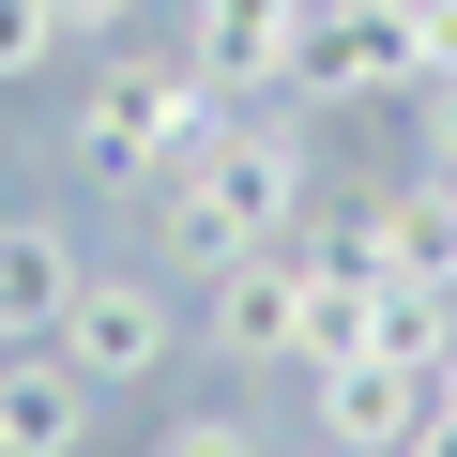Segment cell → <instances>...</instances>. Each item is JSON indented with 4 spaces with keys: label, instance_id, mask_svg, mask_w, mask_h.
Returning a JSON list of instances; mask_svg holds the SVG:
<instances>
[{
    "label": "cell",
    "instance_id": "cell-5",
    "mask_svg": "<svg viewBox=\"0 0 457 457\" xmlns=\"http://www.w3.org/2000/svg\"><path fill=\"white\" fill-rule=\"evenodd\" d=\"M92 396H122V381H168V351H183V305H168V275H77V305H62V336H46Z\"/></svg>",
    "mask_w": 457,
    "mask_h": 457
},
{
    "label": "cell",
    "instance_id": "cell-1",
    "mask_svg": "<svg viewBox=\"0 0 457 457\" xmlns=\"http://www.w3.org/2000/svg\"><path fill=\"white\" fill-rule=\"evenodd\" d=\"M320 213V137H305V107L290 92H260V107H228L168 183H153V228H168V275H213V260H260V245H290V228Z\"/></svg>",
    "mask_w": 457,
    "mask_h": 457
},
{
    "label": "cell",
    "instance_id": "cell-6",
    "mask_svg": "<svg viewBox=\"0 0 457 457\" xmlns=\"http://www.w3.org/2000/svg\"><path fill=\"white\" fill-rule=\"evenodd\" d=\"M305 16L320 0H198V77L228 92V107H260V92H290V62H305Z\"/></svg>",
    "mask_w": 457,
    "mask_h": 457
},
{
    "label": "cell",
    "instance_id": "cell-17",
    "mask_svg": "<svg viewBox=\"0 0 457 457\" xmlns=\"http://www.w3.org/2000/svg\"><path fill=\"white\" fill-rule=\"evenodd\" d=\"M275 457H336V442H275Z\"/></svg>",
    "mask_w": 457,
    "mask_h": 457
},
{
    "label": "cell",
    "instance_id": "cell-7",
    "mask_svg": "<svg viewBox=\"0 0 457 457\" xmlns=\"http://www.w3.org/2000/svg\"><path fill=\"white\" fill-rule=\"evenodd\" d=\"M411 427H427V366H396V351L320 366V442H336V457H396Z\"/></svg>",
    "mask_w": 457,
    "mask_h": 457
},
{
    "label": "cell",
    "instance_id": "cell-15",
    "mask_svg": "<svg viewBox=\"0 0 457 457\" xmlns=\"http://www.w3.org/2000/svg\"><path fill=\"white\" fill-rule=\"evenodd\" d=\"M396 457H457V411H427V427H411V442H396Z\"/></svg>",
    "mask_w": 457,
    "mask_h": 457
},
{
    "label": "cell",
    "instance_id": "cell-16",
    "mask_svg": "<svg viewBox=\"0 0 457 457\" xmlns=\"http://www.w3.org/2000/svg\"><path fill=\"white\" fill-rule=\"evenodd\" d=\"M427 411H457V351H442V366H427Z\"/></svg>",
    "mask_w": 457,
    "mask_h": 457
},
{
    "label": "cell",
    "instance_id": "cell-13",
    "mask_svg": "<svg viewBox=\"0 0 457 457\" xmlns=\"http://www.w3.org/2000/svg\"><path fill=\"white\" fill-rule=\"evenodd\" d=\"M411 122H427V168H457V77H427V92H411Z\"/></svg>",
    "mask_w": 457,
    "mask_h": 457
},
{
    "label": "cell",
    "instance_id": "cell-14",
    "mask_svg": "<svg viewBox=\"0 0 457 457\" xmlns=\"http://www.w3.org/2000/svg\"><path fill=\"white\" fill-rule=\"evenodd\" d=\"M427 16V77H457V0H411Z\"/></svg>",
    "mask_w": 457,
    "mask_h": 457
},
{
    "label": "cell",
    "instance_id": "cell-2",
    "mask_svg": "<svg viewBox=\"0 0 457 457\" xmlns=\"http://www.w3.org/2000/svg\"><path fill=\"white\" fill-rule=\"evenodd\" d=\"M213 122H228V92L198 77V46H183V62H107V77L77 92V122H62V168L107 183V198H153Z\"/></svg>",
    "mask_w": 457,
    "mask_h": 457
},
{
    "label": "cell",
    "instance_id": "cell-11",
    "mask_svg": "<svg viewBox=\"0 0 457 457\" xmlns=\"http://www.w3.org/2000/svg\"><path fill=\"white\" fill-rule=\"evenodd\" d=\"M153 457H275V442H260V411H183V427H153Z\"/></svg>",
    "mask_w": 457,
    "mask_h": 457
},
{
    "label": "cell",
    "instance_id": "cell-4",
    "mask_svg": "<svg viewBox=\"0 0 457 457\" xmlns=\"http://www.w3.org/2000/svg\"><path fill=\"white\" fill-rule=\"evenodd\" d=\"M381 92H427V16L411 0H320L305 62H290V107H381Z\"/></svg>",
    "mask_w": 457,
    "mask_h": 457
},
{
    "label": "cell",
    "instance_id": "cell-9",
    "mask_svg": "<svg viewBox=\"0 0 457 457\" xmlns=\"http://www.w3.org/2000/svg\"><path fill=\"white\" fill-rule=\"evenodd\" d=\"M62 305H77V245L62 228H31V213H0V336H62Z\"/></svg>",
    "mask_w": 457,
    "mask_h": 457
},
{
    "label": "cell",
    "instance_id": "cell-3",
    "mask_svg": "<svg viewBox=\"0 0 457 457\" xmlns=\"http://www.w3.org/2000/svg\"><path fill=\"white\" fill-rule=\"evenodd\" d=\"M305 305H320V260H305V228H290V245L198 275V351L245 366V381H260V366H305Z\"/></svg>",
    "mask_w": 457,
    "mask_h": 457
},
{
    "label": "cell",
    "instance_id": "cell-10",
    "mask_svg": "<svg viewBox=\"0 0 457 457\" xmlns=\"http://www.w3.org/2000/svg\"><path fill=\"white\" fill-rule=\"evenodd\" d=\"M46 62H77V46H62V0H0V92L46 77Z\"/></svg>",
    "mask_w": 457,
    "mask_h": 457
},
{
    "label": "cell",
    "instance_id": "cell-8",
    "mask_svg": "<svg viewBox=\"0 0 457 457\" xmlns=\"http://www.w3.org/2000/svg\"><path fill=\"white\" fill-rule=\"evenodd\" d=\"M92 442V381L31 336V351H0V457H77Z\"/></svg>",
    "mask_w": 457,
    "mask_h": 457
},
{
    "label": "cell",
    "instance_id": "cell-12",
    "mask_svg": "<svg viewBox=\"0 0 457 457\" xmlns=\"http://www.w3.org/2000/svg\"><path fill=\"white\" fill-rule=\"evenodd\" d=\"M137 31V0H62V46H122Z\"/></svg>",
    "mask_w": 457,
    "mask_h": 457
}]
</instances>
